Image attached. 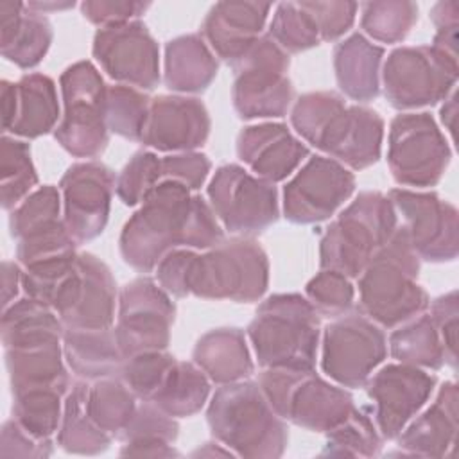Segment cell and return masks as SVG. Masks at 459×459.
I'll list each match as a JSON object with an SVG mask.
<instances>
[{
    "label": "cell",
    "mask_w": 459,
    "mask_h": 459,
    "mask_svg": "<svg viewBox=\"0 0 459 459\" xmlns=\"http://www.w3.org/2000/svg\"><path fill=\"white\" fill-rule=\"evenodd\" d=\"M2 131L16 138H39L54 133L61 118L57 90L52 77L32 72L16 82H0Z\"/></svg>",
    "instance_id": "cell-24"
},
{
    "label": "cell",
    "mask_w": 459,
    "mask_h": 459,
    "mask_svg": "<svg viewBox=\"0 0 459 459\" xmlns=\"http://www.w3.org/2000/svg\"><path fill=\"white\" fill-rule=\"evenodd\" d=\"M208 203L224 231L235 237H255L280 219V199L269 183L242 165H221L206 186Z\"/></svg>",
    "instance_id": "cell-13"
},
{
    "label": "cell",
    "mask_w": 459,
    "mask_h": 459,
    "mask_svg": "<svg viewBox=\"0 0 459 459\" xmlns=\"http://www.w3.org/2000/svg\"><path fill=\"white\" fill-rule=\"evenodd\" d=\"M206 421L213 439L238 457L276 459L289 445L287 421L256 380L219 385L208 402Z\"/></svg>",
    "instance_id": "cell-4"
},
{
    "label": "cell",
    "mask_w": 459,
    "mask_h": 459,
    "mask_svg": "<svg viewBox=\"0 0 459 459\" xmlns=\"http://www.w3.org/2000/svg\"><path fill=\"white\" fill-rule=\"evenodd\" d=\"M22 265L18 262L4 260L2 264V308H7L18 299L22 289Z\"/></svg>",
    "instance_id": "cell-55"
},
{
    "label": "cell",
    "mask_w": 459,
    "mask_h": 459,
    "mask_svg": "<svg viewBox=\"0 0 459 459\" xmlns=\"http://www.w3.org/2000/svg\"><path fill=\"white\" fill-rule=\"evenodd\" d=\"M287 54H299L321 43L319 30L299 2H280L267 32Z\"/></svg>",
    "instance_id": "cell-45"
},
{
    "label": "cell",
    "mask_w": 459,
    "mask_h": 459,
    "mask_svg": "<svg viewBox=\"0 0 459 459\" xmlns=\"http://www.w3.org/2000/svg\"><path fill=\"white\" fill-rule=\"evenodd\" d=\"M273 4L255 0L217 2L206 13L201 36L217 59L233 66L264 34Z\"/></svg>",
    "instance_id": "cell-26"
},
{
    "label": "cell",
    "mask_w": 459,
    "mask_h": 459,
    "mask_svg": "<svg viewBox=\"0 0 459 459\" xmlns=\"http://www.w3.org/2000/svg\"><path fill=\"white\" fill-rule=\"evenodd\" d=\"M387 197L420 260L443 264L457 258V208L432 190L391 188Z\"/></svg>",
    "instance_id": "cell-16"
},
{
    "label": "cell",
    "mask_w": 459,
    "mask_h": 459,
    "mask_svg": "<svg viewBox=\"0 0 459 459\" xmlns=\"http://www.w3.org/2000/svg\"><path fill=\"white\" fill-rule=\"evenodd\" d=\"M176 360L178 359L165 350L138 353L124 360L118 377L140 402H149Z\"/></svg>",
    "instance_id": "cell-49"
},
{
    "label": "cell",
    "mask_w": 459,
    "mask_h": 459,
    "mask_svg": "<svg viewBox=\"0 0 459 459\" xmlns=\"http://www.w3.org/2000/svg\"><path fill=\"white\" fill-rule=\"evenodd\" d=\"M429 316L441 337L445 348V362L455 369L457 364V326H459V301L457 290L437 296L429 303Z\"/></svg>",
    "instance_id": "cell-52"
},
{
    "label": "cell",
    "mask_w": 459,
    "mask_h": 459,
    "mask_svg": "<svg viewBox=\"0 0 459 459\" xmlns=\"http://www.w3.org/2000/svg\"><path fill=\"white\" fill-rule=\"evenodd\" d=\"M290 126L303 142L350 170H364L380 160L384 118L368 106L348 104L337 91L299 95L290 106Z\"/></svg>",
    "instance_id": "cell-3"
},
{
    "label": "cell",
    "mask_w": 459,
    "mask_h": 459,
    "mask_svg": "<svg viewBox=\"0 0 459 459\" xmlns=\"http://www.w3.org/2000/svg\"><path fill=\"white\" fill-rule=\"evenodd\" d=\"M210 393L212 382L197 364L176 360L149 402L172 418H188L204 407Z\"/></svg>",
    "instance_id": "cell-37"
},
{
    "label": "cell",
    "mask_w": 459,
    "mask_h": 459,
    "mask_svg": "<svg viewBox=\"0 0 459 459\" xmlns=\"http://www.w3.org/2000/svg\"><path fill=\"white\" fill-rule=\"evenodd\" d=\"M91 54L117 84L142 91L160 84V47L142 20L97 29Z\"/></svg>",
    "instance_id": "cell-20"
},
{
    "label": "cell",
    "mask_w": 459,
    "mask_h": 459,
    "mask_svg": "<svg viewBox=\"0 0 459 459\" xmlns=\"http://www.w3.org/2000/svg\"><path fill=\"white\" fill-rule=\"evenodd\" d=\"M192 455H208V457H213V455H235L228 446H224L222 443H219L217 439L215 441H206L203 443V446H199L197 450L192 452Z\"/></svg>",
    "instance_id": "cell-59"
},
{
    "label": "cell",
    "mask_w": 459,
    "mask_h": 459,
    "mask_svg": "<svg viewBox=\"0 0 459 459\" xmlns=\"http://www.w3.org/2000/svg\"><path fill=\"white\" fill-rule=\"evenodd\" d=\"M210 170L212 161L206 154L197 151L174 152L161 158V179L178 181L192 192H197L206 183Z\"/></svg>",
    "instance_id": "cell-51"
},
{
    "label": "cell",
    "mask_w": 459,
    "mask_h": 459,
    "mask_svg": "<svg viewBox=\"0 0 459 459\" xmlns=\"http://www.w3.org/2000/svg\"><path fill=\"white\" fill-rule=\"evenodd\" d=\"M457 77V57L432 45L396 47L382 66L380 88L387 102L403 113L443 102L455 90Z\"/></svg>",
    "instance_id": "cell-10"
},
{
    "label": "cell",
    "mask_w": 459,
    "mask_h": 459,
    "mask_svg": "<svg viewBox=\"0 0 459 459\" xmlns=\"http://www.w3.org/2000/svg\"><path fill=\"white\" fill-rule=\"evenodd\" d=\"M387 351L396 362L437 371L445 364V348L429 312H423L393 328Z\"/></svg>",
    "instance_id": "cell-38"
},
{
    "label": "cell",
    "mask_w": 459,
    "mask_h": 459,
    "mask_svg": "<svg viewBox=\"0 0 459 459\" xmlns=\"http://www.w3.org/2000/svg\"><path fill=\"white\" fill-rule=\"evenodd\" d=\"M61 210L59 188L43 185L9 212V233L16 240V258L22 267L75 253L77 242L68 233Z\"/></svg>",
    "instance_id": "cell-19"
},
{
    "label": "cell",
    "mask_w": 459,
    "mask_h": 459,
    "mask_svg": "<svg viewBox=\"0 0 459 459\" xmlns=\"http://www.w3.org/2000/svg\"><path fill=\"white\" fill-rule=\"evenodd\" d=\"M138 398L120 377H108L90 382L88 411L95 423L113 439L124 432L136 412Z\"/></svg>",
    "instance_id": "cell-39"
},
{
    "label": "cell",
    "mask_w": 459,
    "mask_h": 459,
    "mask_svg": "<svg viewBox=\"0 0 459 459\" xmlns=\"http://www.w3.org/2000/svg\"><path fill=\"white\" fill-rule=\"evenodd\" d=\"M11 394L13 418L32 436L52 439L63 418L66 391L57 387H34Z\"/></svg>",
    "instance_id": "cell-41"
},
{
    "label": "cell",
    "mask_w": 459,
    "mask_h": 459,
    "mask_svg": "<svg viewBox=\"0 0 459 459\" xmlns=\"http://www.w3.org/2000/svg\"><path fill=\"white\" fill-rule=\"evenodd\" d=\"M117 307L118 292L111 269L93 253H79L74 273L52 303L65 330L113 328Z\"/></svg>",
    "instance_id": "cell-18"
},
{
    "label": "cell",
    "mask_w": 459,
    "mask_h": 459,
    "mask_svg": "<svg viewBox=\"0 0 459 459\" xmlns=\"http://www.w3.org/2000/svg\"><path fill=\"white\" fill-rule=\"evenodd\" d=\"M149 7L151 2L140 0H84L79 4L81 14L99 29L140 20Z\"/></svg>",
    "instance_id": "cell-53"
},
{
    "label": "cell",
    "mask_w": 459,
    "mask_h": 459,
    "mask_svg": "<svg viewBox=\"0 0 459 459\" xmlns=\"http://www.w3.org/2000/svg\"><path fill=\"white\" fill-rule=\"evenodd\" d=\"M455 117H457V91L454 90L445 100L443 106L439 109V118L443 127L450 133V136H454L455 131Z\"/></svg>",
    "instance_id": "cell-57"
},
{
    "label": "cell",
    "mask_w": 459,
    "mask_h": 459,
    "mask_svg": "<svg viewBox=\"0 0 459 459\" xmlns=\"http://www.w3.org/2000/svg\"><path fill=\"white\" fill-rule=\"evenodd\" d=\"M4 350L63 342L65 326L56 310L30 296L18 298L2 314Z\"/></svg>",
    "instance_id": "cell-33"
},
{
    "label": "cell",
    "mask_w": 459,
    "mask_h": 459,
    "mask_svg": "<svg viewBox=\"0 0 459 459\" xmlns=\"http://www.w3.org/2000/svg\"><path fill=\"white\" fill-rule=\"evenodd\" d=\"M321 369L335 384L364 387L387 357L384 328L359 308L333 317L321 332Z\"/></svg>",
    "instance_id": "cell-14"
},
{
    "label": "cell",
    "mask_w": 459,
    "mask_h": 459,
    "mask_svg": "<svg viewBox=\"0 0 459 459\" xmlns=\"http://www.w3.org/2000/svg\"><path fill=\"white\" fill-rule=\"evenodd\" d=\"M289 66V54L267 32L231 66V100L242 120L281 118L287 115L294 102Z\"/></svg>",
    "instance_id": "cell-11"
},
{
    "label": "cell",
    "mask_w": 459,
    "mask_h": 459,
    "mask_svg": "<svg viewBox=\"0 0 459 459\" xmlns=\"http://www.w3.org/2000/svg\"><path fill=\"white\" fill-rule=\"evenodd\" d=\"M303 9L314 20L321 41L332 43L341 39L355 23L359 4L346 0H328V2H299Z\"/></svg>",
    "instance_id": "cell-50"
},
{
    "label": "cell",
    "mask_w": 459,
    "mask_h": 459,
    "mask_svg": "<svg viewBox=\"0 0 459 459\" xmlns=\"http://www.w3.org/2000/svg\"><path fill=\"white\" fill-rule=\"evenodd\" d=\"M156 281L176 298L258 301L269 287V258L251 237H231L204 249L179 247L154 269Z\"/></svg>",
    "instance_id": "cell-2"
},
{
    "label": "cell",
    "mask_w": 459,
    "mask_h": 459,
    "mask_svg": "<svg viewBox=\"0 0 459 459\" xmlns=\"http://www.w3.org/2000/svg\"><path fill=\"white\" fill-rule=\"evenodd\" d=\"M421 260L400 226L359 276V310L384 330L427 312L430 298L418 283Z\"/></svg>",
    "instance_id": "cell-6"
},
{
    "label": "cell",
    "mask_w": 459,
    "mask_h": 459,
    "mask_svg": "<svg viewBox=\"0 0 459 459\" xmlns=\"http://www.w3.org/2000/svg\"><path fill=\"white\" fill-rule=\"evenodd\" d=\"M237 156L251 174L280 183L310 156V149L283 122H258L240 129Z\"/></svg>",
    "instance_id": "cell-25"
},
{
    "label": "cell",
    "mask_w": 459,
    "mask_h": 459,
    "mask_svg": "<svg viewBox=\"0 0 459 459\" xmlns=\"http://www.w3.org/2000/svg\"><path fill=\"white\" fill-rule=\"evenodd\" d=\"M362 34L371 41H403L418 22V4L409 0H373L359 4Z\"/></svg>",
    "instance_id": "cell-42"
},
{
    "label": "cell",
    "mask_w": 459,
    "mask_h": 459,
    "mask_svg": "<svg viewBox=\"0 0 459 459\" xmlns=\"http://www.w3.org/2000/svg\"><path fill=\"white\" fill-rule=\"evenodd\" d=\"M63 355L68 369L81 380L118 377L126 360L115 328L106 330H65Z\"/></svg>",
    "instance_id": "cell-32"
},
{
    "label": "cell",
    "mask_w": 459,
    "mask_h": 459,
    "mask_svg": "<svg viewBox=\"0 0 459 459\" xmlns=\"http://www.w3.org/2000/svg\"><path fill=\"white\" fill-rule=\"evenodd\" d=\"M176 319L170 294L149 276L127 281L118 292L115 337L124 357L167 350Z\"/></svg>",
    "instance_id": "cell-15"
},
{
    "label": "cell",
    "mask_w": 459,
    "mask_h": 459,
    "mask_svg": "<svg viewBox=\"0 0 459 459\" xmlns=\"http://www.w3.org/2000/svg\"><path fill=\"white\" fill-rule=\"evenodd\" d=\"M151 108V97L133 86L111 84L106 95V118L109 133L140 142Z\"/></svg>",
    "instance_id": "cell-43"
},
{
    "label": "cell",
    "mask_w": 459,
    "mask_h": 459,
    "mask_svg": "<svg viewBox=\"0 0 459 459\" xmlns=\"http://www.w3.org/2000/svg\"><path fill=\"white\" fill-rule=\"evenodd\" d=\"M52 445V439H39L32 436L14 418L4 421L2 425V457H48L54 448Z\"/></svg>",
    "instance_id": "cell-54"
},
{
    "label": "cell",
    "mask_w": 459,
    "mask_h": 459,
    "mask_svg": "<svg viewBox=\"0 0 459 459\" xmlns=\"http://www.w3.org/2000/svg\"><path fill=\"white\" fill-rule=\"evenodd\" d=\"M161 181V158L154 151L142 149L118 172L115 194L126 206H138Z\"/></svg>",
    "instance_id": "cell-47"
},
{
    "label": "cell",
    "mask_w": 459,
    "mask_h": 459,
    "mask_svg": "<svg viewBox=\"0 0 459 459\" xmlns=\"http://www.w3.org/2000/svg\"><path fill=\"white\" fill-rule=\"evenodd\" d=\"M246 335L262 369H316L321 321L310 301L298 292L265 298Z\"/></svg>",
    "instance_id": "cell-5"
},
{
    "label": "cell",
    "mask_w": 459,
    "mask_h": 459,
    "mask_svg": "<svg viewBox=\"0 0 459 459\" xmlns=\"http://www.w3.org/2000/svg\"><path fill=\"white\" fill-rule=\"evenodd\" d=\"M38 186V172L30 156V145L11 134L0 140V190L2 208L14 210Z\"/></svg>",
    "instance_id": "cell-40"
},
{
    "label": "cell",
    "mask_w": 459,
    "mask_h": 459,
    "mask_svg": "<svg viewBox=\"0 0 459 459\" xmlns=\"http://www.w3.org/2000/svg\"><path fill=\"white\" fill-rule=\"evenodd\" d=\"M115 172L99 160L72 163L59 181L63 221L77 244L97 238L109 219Z\"/></svg>",
    "instance_id": "cell-22"
},
{
    "label": "cell",
    "mask_w": 459,
    "mask_h": 459,
    "mask_svg": "<svg viewBox=\"0 0 459 459\" xmlns=\"http://www.w3.org/2000/svg\"><path fill=\"white\" fill-rule=\"evenodd\" d=\"M59 88L63 115L54 138L74 158H99L109 142L104 77L91 61L82 59L63 70Z\"/></svg>",
    "instance_id": "cell-9"
},
{
    "label": "cell",
    "mask_w": 459,
    "mask_h": 459,
    "mask_svg": "<svg viewBox=\"0 0 459 459\" xmlns=\"http://www.w3.org/2000/svg\"><path fill=\"white\" fill-rule=\"evenodd\" d=\"M79 253H68L34 262L22 267V289L25 296H30L48 307H52L57 292L74 273Z\"/></svg>",
    "instance_id": "cell-46"
},
{
    "label": "cell",
    "mask_w": 459,
    "mask_h": 459,
    "mask_svg": "<svg viewBox=\"0 0 459 459\" xmlns=\"http://www.w3.org/2000/svg\"><path fill=\"white\" fill-rule=\"evenodd\" d=\"M192 362L217 385L240 382L255 373L247 335L237 326H221L203 333L192 350Z\"/></svg>",
    "instance_id": "cell-31"
},
{
    "label": "cell",
    "mask_w": 459,
    "mask_h": 459,
    "mask_svg": "<svg viewBox=\"0 0 459 459\" xmlns=\"http://www.w3.org/2000/svg\"><path fill=\"white\" fill-rule=\"evenodd\" d=\"M305 298L319 316L339 317L353 308L355 287L351 278L333 269H321L305 287Z\"/></svg>",
    "instance_id": "cell-48"
},
{
    "label": "cell",
    "mask_w": 459,
    "mask_h": 459,
    "mask_svg": "<svg viewBox=\"0 0 459 459\" xmlns=\"http://www.w3.org/2000/svg\"><path fill=\"white\" fill-rule=\"evenodd\" d=\"M212 120L204 102L192 95H156L151 99L142 143L158 152H190L210 136Z\"/></svg>",
    "instance_id": "cell-23"
},
{
    "label": "cell",
    "mask_w": 459,
    "mask_h": 459,
    "mask_svg": "<svg viewBox=\"0 0 459 459\" xmlns=\"http://www.w3.org/2000/svg\"><path fill=\"white\" fill-rule=\"evenodd\" d=\"M224 240V228L210 203L178 181L158 183L126 221L118 249L138 273H152L174 249L204 251Z\"/></svg>",
    "instance_id": "cell-1"
},
{
    "label": "cell",
    "mask_w": 459,
    "mask_h": 459,
    "mask_svg": "<svg viewBox=\"0 0 459 459\" xmlns=\"http://www.w3.org/2000/svg\"><path fill=\"white\" fill-rule=\"evenodd\" d=\"M90 382H74L65 396L63 418L57 429V445L68 454L97 455L106 452L113 437L104 432L88 411Z\"/></svg>",
    "instance_id": "cell-36"
},
{
    "label": "cell",
    "mask_w": 459,
    "mask_h": 459,
    "mask_svg": "<svg viewBox=\"0 0 459 459\" xmlns=\"http://www.w3.org/2000/svg\"><path fill=\"white\" fill-rule=\"evenodd\" d=\"M430 20L439 29L459 27V0H441L432 5Z\"/></svg>",
    "instance_id": "cell-56"
},
{
    "label": "cell",
    "mask_w": 459,
    "mask_h": 459,
    "mask_svg": "<svg viewBox=\"0 0 459 459\" xmlns=\"http://www.w3.org/2000/svg\"><path fill=\"white\" fill-rule=\"evenodd\" d=\"M436 385V375L416 366L391 362L380 369L377 368L364 387L380 436L394 441L403 427L427 405Z\"/></svg>",
    "instance_id": "cell-21"
},
{
    "label": "cell",
    "mask_w": 459,
    "mask_h": 459,
    "mask_svg": "<svg viewBox=\"0 0 459 459\" xmlns=\"http://www.w3.org/2000/svg\"><path fill=\"white\" fill-rule=\"evenodd\" d=\"M256 382L285 421L310 432L326 434L357 409L350 391L325 380L316 369H262Z\"/></svg>",
    "instance_id": "cell-8"
},
{
    "label": "cell",
    "mask_w": 459,
    "mask_h": 459,
    "mask_svg": "<svg viewBox=\"0 0 459 459\" xmlns=\"http://www.w3.org/2000/svg\"><path fill=\"white\" fill-rule=\"evenodd\" d=\"M219 59L201 36L190 32L172 38L165 45L163 82L178 95L203 93L215 81Z\"/></svg>",
    "instance_id": "cell-30"
},
{
    "label": "cell",
    "mask_w": 459,
    "mask_h": 459,
    "mask_svg": "<svg viewBox=\"0 0 459 459\" xmlns=\"http://www.w3.org/2000/svg\"><path fill=\"white\" fill-rule=\"evenodd\" d=\"M27 7H30L32 11L39 13V14H47L52 11H65V9H72L75 5V2H56V0H30L25 2Z\"/></svg>",
    "instance_id": "cell-58"
},
{
    "label": "cell",
    "mask_w": 459,
    "mask_h": 459,
    "mask_svg": "<svg viewBox=\"0 0 459 459\" xmlns=\"http://www.w3.org/2000/svg\"><path fill=\"white\" fill-rule=\"evenodd\" d=\"M355 174L342 163L323 156H308L283 186L281 213L292 224L328 221L355 192Z\"/></svg>",
    "instance_id": "cell-17"
},
{
    "label": "cell",
    "mask_w": 459,
    "mask_h": 459,
    "mask_svg": "<svg viewBox=\"0 0 459 459\" xmlns=\"http://www.w3.org/2000/svg\"><path fill=\"white\" fill-rule=\"evenodd\" d=\"M54 29L45 14L27 7L25 2H0V50L22 70L36 68L47 56Z\"/></svg>",
    "instance_id": "cell-28"
},
{
    "label": "cell",
    "mask_w": 459,
    "mask_h": 459,
    "mask_svg": "<svg viewBox=\"0 0 459 459\" xmlns=\"http://www.w3.org/2000/svg\"><path fill=\"white\" fill-rule=\"evenodd\" d=\"M179 425L151 402H140L134 416L118 436L122 441L120 455H147V457H178L179 452L172 446L178 439Z\"/></svg>",
    "instance_id": "cell-35"
},
{
    "label": "cell",
    "mask_w": 459,
    "mask_h": 459,
    "mask_svg": "<svg viewBox=\"0 0 459 459\" xmlns=\"http://www.w3.org/2000/svg\"><path fill=\"white\" fill-rule=\"evenodd\" d=\"M459 389L454 380L439 385L434 402L418 412L396 436V446L403 455L445 457L457 437Z\"/></svg>",
    "instance_id": "cell-27"
},
{
    "label": "cell",
    "mask_w": 459,
    "mask_h": 459,
    "mask_svg": "<svg viewBox=\"0 0 459 459\" xmlns=\"http://www.w3.org/2000/svg\"><path fill=\"white\" fill-rule=\"evenodd\" d=\"M384 437L380 436L373 416L364 409H355L353 414L326 432V445L323 454L348 455V457H375L382 450Z\"/></svg>",
    "instance_id": "cell-44"
},
{
    "label": "cell",
    "mask_w": 459,
    "mask_h": 459,
    "mask_svg": "<svg viewBox=\"0 0 459 459\" xmlns=\"http://www.w3.org/2000/svg\"><path fill=\"white\" fill-rule=\"evenodd\" d=\"M384 47L369 41L362 32H353L335 43L333 72L344 97L366 104L380 95V72Z\"/></svg>",
    "instance_id": "cell-29"
},
{
    "label": "cell",
    "mask_w": 459,
    "mask_h": 459,
    "mask_svg": "<svg viewBox=\"0 0 459 459\" xmlns=\"http://www.w3.org/2000/svg\"><path fill=\"white\" fill-rule=\"evenodd\" d=\"M398 228V215L378 190H364L337 213L319 238V267L359 278Z\"/></svg>",
    "instance_id": "cell-7"
},
{
    "label": "cell",
    "mask_w": 459,
    "mask_h": 459,
    "mask_svg": "<svg viewBox=\"0 0 459 459\" xmlns=\"http://www.w3.org/2000/svg\"><path fill=\"white\" fill-rule=\"evenodd\" d=\"M450 160V143L429 111H403L391 120L387 167L402 188L437 185Z\"/></svg>",
    "instance_id": "cell-12"
},
{
    "label": "cell",
    "mask_w": 459,
    "mask_h": 459,
    "mask_svg": "<svg viewBox=\"0 0 459 459\" xmlns=\"http://www.w3.org/2000/svg\"><path fill=\"white\" fill-rule=\"evenodd\" d=\"M5 368L11 393L34 387H57L68 393L72 387L63 342L5 350Z\"/></svg>",
    "instance_id": "cell-34"
}]
</instances>
